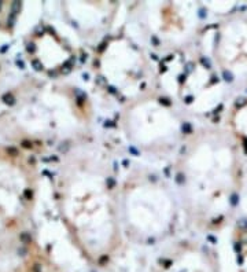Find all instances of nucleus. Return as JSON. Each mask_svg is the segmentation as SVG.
I'll use <instances>...</instances> for the list:
<instances>
[{"mask_svg":"<svg viewBox=\"0 0 247 272\" xmlns=\"http://www.w3.org/2000/svg\"><path fill=\"white\" fill-rule=\"evenodd\" d=\"M137 7L139 25L146 36L157 39L161 45L177 47L195 35L196 14L192 3H143Z\"/></svg>","mask_w":247,"mask_h":272,"instance_id":"423d86ee","label":"nucleus"},{"mask_svg":"<svg viewBox=\"0 0 247 272\" xmlns=\"http://www.w3.org/2000/svg\"><path fill=\"white\" fill-rule=\"evenodd\" d=\"M118 212L124 236L153 245L174 232L181 210L176 188L147 166L132 168L118 184Z\"/></svg>","mask_w":247,"mask_h":272,"instance_id":"7ed1b4c3","label":"nucleus"},{"mask_svg":"<svg viewBox=\"0 0 247 272\" xmlns=\"http://www.w3.org/2000/svg\"><path fill=\"white\" fill-rule=\"evenodd\" d=\"M117 190L105 155L85 146L69 166L58 198L69 231L89 260L107 257L121 245Z\"/></svg>","mask_w":247,"mask_h":272,"instance_id":"f03ea898","label":"nucleus"},{"mask_svg":"<svg viewBox=\"0 0 247 272\" xmlns=\"http://www.w3.org/2000/svg\"><path fill=\"white\" fill-rule=\"evenodd\" d=\"M213 55L224 73L247 77V22L222 24L216 35Z\"/></svg>","mask_w":247,"mask_h":272,"instance_id":"0eeeda50","label":"nucleus"},{"mask_svg":"<svg viewBox=\"0 0 247 272\" xmlns=\"http://www.w3.org/2000/svg\"><path fill=\"white\" fill-rule=\"evenodd\" d=\"M239 180V146L231 131L203 125L185 136L174 158V188L188 223L198 229L224 224Z\"/></svg>","mask_w":247,"mask_h":272,"instance_id":"f257e3e1","label":"nucleus"},{"mask_svg":"<svg viewBox=\"0 0 247 272\" xmlns=\"http://www.w3.org/2000/svg\"><path fill=\"white\" fill-rule=\"evenodd\" d=\"M119 127L132 147L154 160L176 158L185 140L179 113L148 91L126 102L119 113Z\"/></svg>","mask_w":247,"mask_h":272,"instance_id":"20e7f679","label":"nucleus"},{"mask_svg":"<svg viewBox=\"0 0 247 272\" xmlns=\"http://www.w3.org/2000/svg\"><path fill=\"white\" fill-rule=\"evenodd\" d=\"M99 70L105 80L130 99L144 93L140 89L151 77L153 69L137 45L126 39H114L99 58Z\"/></svg>","mask_w":247,"mask_h":272,"instance_id":"39448f33","label":"nucleus"}]
</instances>
